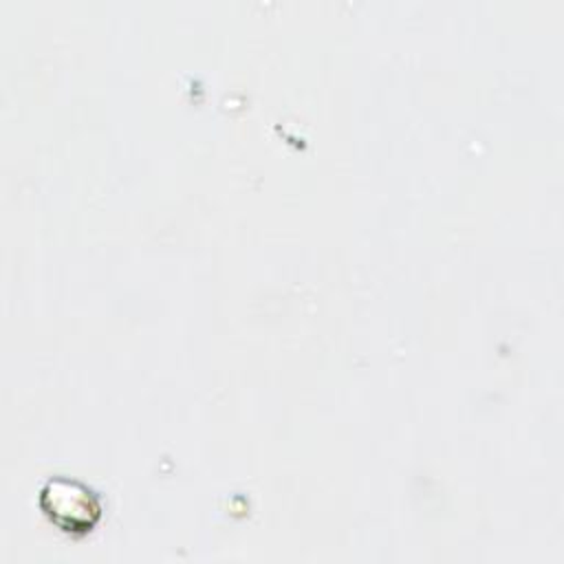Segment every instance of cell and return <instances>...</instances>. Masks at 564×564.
I'll return each instance as SVG.
<instances>
[{"mask_svg": "<svg viewBox=\"0 0 564 564\" xmlns=\"http://www.w3.org/2000/svg\"><path fill=\"white\" fill-rule=\"evenodd\" d=\"M37 505L51 524L70 535L93 531L104 513L101 494L88 482L64 474L51 476L42 485Z\"/></svg>", "mask_w": 564, "mask_h": 564, "instance_id": "cell-1", "label": "cell"}]
</instances>
